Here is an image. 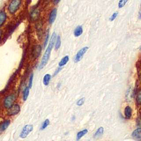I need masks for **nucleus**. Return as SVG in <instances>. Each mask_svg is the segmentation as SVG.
<instances>
[{
	"label": "nucleus",
	"mask_w": 141,
	"mask_h": 141,
	"mask_svg": "<svg viewBox=\"0 0 141 141\" xmlns=\"http://www.w3.org/2000/svg\"><path fill=\"white\" fill-rule=\"evenodd\" d=\"M88 48L89 47H84L82 48H81V49L77 53L76 56H75V59H74L75 62H78L81 60L83 57L84 55L85 54V53H86L87 51V50H88Z\"/></svg>",
	"instance_id": "nucleus-7"
},
{
	"label": "nucleus",
	"mask_w": 141,
	"mask_h": 141,
	"mask_svg": "<svg viewBox=\"0 0 141 141\" xmlns=\"http://www.w3.org/2000/svg\"></svg>",
	"instance_id": "nucleus-33"
},
{
	"label": "nucleus",
	"mask_w": 141,
	"mask_h": 141,
	"mask_svg": "<svg viewBox=\"0 0 141 141\" xmlns=\"http://www.w3.org/2000/svg\"><path fill=\"white\" fill-rule=\"evenodd\" d=\"M10 124V121L9 120H4L3 122H2L0 125V131H5Z\"/></svg>",
	"instance_id": "nucleus-13"
},
{
	"label": "nucleus",
	"mask_w": 141,
	"mask_h": 141,
	"mask_svg": "<svg viewBox=\"0 0 141 141\" xmlns=\"http://www.w3.org/2000/svg\"><path fill=\"white\" fill-rule=\"evenodd\" d=\"M127 2V0H120L118 2V8H121L125 6L126 3Z\"/></svg>",
	"instance_id": "nucleus-23"
},
{
	"label": "nucleus",
	"mask_w": 141,
	"mask_h": 141,
	"mask_svg": "<svg viewBox=\"0 0 141 141\" xmlns=\"http://www.w3.org/2000/svg\"><path fill=\"white\" fill-rule=\"evenodd\" d=\"M140 18H141V13H140Z\"/></svg>",
	"instance_id": "nucleus-31"
},
{
	"label": "nucleus",
	"mask_w": 141,
	"mask_h": 141,
	"mask_svg": "<svg viewBox=\"0 0 141 141\" xmlns=\"http://www.w3.org/2000/svg\"><path fill=\"white\" fill-rule=\"evenodd\" d=\"M140 49H141V47H140Z\"/></svg>",
	"instance_id": "nucleus-32"
},
{
	"label": "nucleus",
	"mask_w": 141,
	"mask_h": 141,
	"mask_svg": "<svg viewBox=\"0 0 141 141\" xmlns=\"http://www.w3.org/2000/svg\"><path fill=\"white\" fill-rule=\"evenodd\" d=\"M103 133H104V128L103 127H99L96 131V132L95 133L94 137L98 138L100 137L101 135H103Z\"/></svg>",
	"instance_id": "nucleus-19"
},
{
	"label": "nucleus",
	"mask_w": 141,
	"mask_h": 141,
	"mask_svg": "<svg viewBox=\"0 0 141 141\" xmlns=\"http://www.w3.org/2000/svg\"><path fill=\"white\" fill-rule=\"evenodd\" d=\"M60 2V1H54V2L55 3H59V2Z\"/></svg>",
	"instance_id": "nucleus-30"
},
{
	"label": "nucleus",
	"mask_w": 141,
	"mask_h": 141,
	"mask_svg": "<svg viewBox=\"0 0 141 141\" xmlns=\"http://www.w3.org/2000/svg\"><path fill=\"white\" fill-rule=\"evenodd\" d=\"M124 113H125V118L127 119H130L131 118V116H132V108L129 106H127L125 109V112H124Z\"/></svg>",
	"instance_id": "nucleus-11"
},
{
	"label": "nucleus",
	"mask_w": 141,
	"mask_h": 141,
	"mask_svg": "<svg viewBox=\"0 0 141 141\" xmlns=\"http://www.w3.org/2000/svg\"><path fill=\"white\" fill-rule=\"evenodd\" d=\"M61 70V69H60V68H59V69H57V70H56V72H55V73H54V76H56V75L58 73H59V72H60V70Z\"/></svg>",
	"instance_id": "nucleus-28"
},
{
	"label": "nucleus",
	"mask_w": 141,
	"mask_h": 141,
	"mask_svg": "<svg viewBox=\"0 0 141 141\" xmlns=\"http://www.w3.org/2000/svg\"><path fill=\"white\" fill-rule=\"evenodd\" d=\"M21 107L19 104H13L10 108H9L7 110V115L9 116L16 115L20 112Z\"/></svg>",
	"instance_id": "nucleus-4"
},
{
	"label": "nucleus",
	"mask_w": 141,
	"mask_h": 141,
	"mask_svg": "<svg viewBox=\"0 0 141 141\" xmlns=\"http://www.w3.org/2000/svg\"><path fill=\"white\" fill-rule=\"evenodd\" d=\"M33 78H34V74L33 73H31L29 77V82H28V87L29 89H31L32 88L33 86Z\"/></svg>",
	"instance_id": "nucleus-22"
},
{
	"label": "nucleus",
	"mask_w": 141,
	"mask_h": 141,
	"mask_svg": "<svg viewBox=\"0 0 141 141\" xmlns=\"http://www.w3.org/2000/svg\"><path fill=\"white\" fill-rule=\"evenodd\" d=\"M42 51V47L40 45H36L34 46L31 51V57L33 59H36L40 56Z\"/></svg>",
	"instance_id": "nucleus-5"
},
{
	"label": "nucleus",
	"mask_w": 141,
	"mask_h": 141,
	"mask_svg": "<svg viewBox=\"0 0 141 141\" xmlns=\"http://www.w3.org/2000/svg\"><path fill=\"white\" fill-rule=\"evenodd\" d=\"M22 3L21 0H13L9 3L8 6V10L9 13L13 14L18 10Z\"/></svg>",
	"instance_id": "nucleus-2"
},
{
	"label": "nucleus",
	"mask_w": 141,
	"mask_h": 141,
	"mask_svg": "<svg viewBox=\"0 0 141 141\" xmlns=\"http://www.w3.org/2000/svg\"><path fill=\"white\" fill-rule=\"evenodd\" d=\"M83 33V28L81 25L77 26L74 31V35L76 37H78Z\"/></svg>",
	"instance_id": "nucleus-15"
},
{
	"label": "nucleus",
	"mask_w": 141,
	"mask_h": 141,
	"mask_svg": "<svg viewBox=\"0 0 141 141\" xmlns=\"http://www.w3.org/2000/svg\"><path fill=\"white\" fill-rule=\"evenodd\" d=\"M118 15V12H115V13H114L113 14V15H112L110 18V21H113L115 20L116 19V18L117 17V16Z\"/></svg>",
	"instance_id": "nucleus-27"
},
{
	"label": "nucleus",
	"mask_w": 141,
	"mask_h": 141,
	"mask_svg": "<svg viewBox=\"0 0 141 141\" xmlns=\"http://www.w3.org/2000/svg\"><path fill=\"white\" fill-rule=\"evenodd\" d=\"M16 96L15 94H12L7 96L4 100L3 105L6 109H9L13 105L14 101H16Z\"/></svg>",
	"instance_id": "nucleus-3"
},
{
	"label": "nucleus",
	"mask_w": 141,
	"mask_h": 141,
	"mask_svg": "<svg viewBox=\"0 0 141 141\" xmlns=\"http://www.w3.org/2000/svg\"><path fill=\"white\" fill-rule=\"evenodd\" d=\"M50 124V121L48 119H46L45 120L44 122H43L42 126H41V130H43L45 129L46 128H47V126H48V125Z\"/></svg>",
	"instance_id": "nucleus-21"
},
{
	"label": "nucleus",
	"mask_w": 141,
	"mask_h": 141,
	"mask_svg": "<svg viewBox=\"0 0 141 141\" xmlns=\"http://www.w3.org/2000/svg\"><path fill=\"white\" fill-rule=\"evenodd\" d=\"M132 136L135 140L141 141V128H138L133 131Z\"/></svg>",
	"instance_id": "nucleus-10"
},
{
	"label": "nucleus",
	"mask_w": 141,
	"mask_h": 141,
	"mask_svg": "<svg viewBox=\"0 0 141 141\" xmlns=\"http://www.w3.org/2000/svg\"><path fill=\"white\" fill-rule=\"evenodd\" d=\"M7 14L4 11H1L0 12V27L3 25L7 19Z\"/></svg>",
	"instance_id": "nucleus-12"
},
{
	"label": "nucleus",
	"mask_w": 141,
	"mask_h": 141,
	"mask_svg": "<svg viewBox=\"0 0 141 141\" xmlns=\"http://www.w3.org/2000/svg\"><path fill=\"white\" fill-rule=\"evenodd\" d=\"M56 40V34L55 32H53L51 36L49 43H48L47 49H46L44 54L42 57L40 64L39 66V70L43 69L47 64L51 55V52L53 46L55 45Z\"/></svg>",
	"instance_id": "nucleus-1"
},
{
	"label": "nucleus",
	"mask_w": 141,
	"mask_h": 141,
	"mask_svg": "<svg viewBox=\"0 0 141 141\" xmlns=\"http://www.w3.org/2000/svg\"><path fill=\"white\" fill-rule=\"evenodd\" d=\"M84 101H85V98H82L81 99H79L77 101V105L78 106H81V105H83V104H84Z\"/></svg>",
	"instance_id": "nucleus-25"
},
{
	"label": "nucleus",
	"mask_w": 141,
	"mask_h": 141,
	"mask_svg": "<svg viewBox=\"0 0 141 141\" xmlns=\"http://www.w3.org/2000/svg\"><path fill=\"white\" fill-rule=\"evenodd\" d=\"M2 36V30L1 29H0V40L1 39Z\"/></svg>",
	"instance_id": "nucleus-29"
},
{
	"label": "nucleus",
	"mask_w": 141,
	"mask_h": 141,
	"mask_svg": "<svg viewBox=\"0 0 141 141\" xmlns=\"http://www.w3.org/2000/svg\"><path fill=\"white\" fill-rule=\"evenodd\" d=\"M0 12H1V11H0Z\"/></svg>",
	"instance_id": "nucleus-34"
},
{
	"label": "nucleus",
	"mask_w": 141,
	"mask_h": 141,
	"mask_svg": "<svg viewBox=\"0 0 141 141\" xmlns=\"http://www.w3.org/2000/svg\"><path fill=\"white\" fill-rule=\"evenodd\" d=\"M48 39H49V30H47V35H46L45 39V41H44V47H47V43H48Z\"/></svg>",
	"instance_id": "nucleus-24"
},
{
	"label": "nucleus",
	"mask_w": 141,
	"mask_h": 141,
	"mask_svg": "<svg viewBox=\"0 0 141 141\" xmlns=\"http://www.w3.org/2000/svg\"><path fill=\"white\" fill-rule=\"evenodd\" d=\"M51 78V76L50 74H46L43 78V84L45 86H47L50 83Z\"/></svg>",
	"instance_id": "nucleus-14"
},
{
	"label": "nucleus",
	"mask_w": 141,
	"mask_h": 141,
	"mask_svg": "<svg viewBox=\"0 0 141 141\" xmlns=\"http://www.w3.org/2000/svg\"><path fill=\"white\" fill-rule=\"evenodd\" d=\"M33 130V126L31 125H26L23 128V130L20 134V137L22 138H26L29 133Z\"/></svg>",
	"instance_id": "nucleus-6"
},
{
	"label": "nucleus",
	"mask_w": 141,
	"mask_h": 141,
	"mask_svg": "<svg viewBox=\"0 0 141 141\" xmlns=\"http://www.w3.org/2000/svg\"><path fill=\"white\" fill-rule=\"evenodd\" d=\"M40 16V10L38 8H35L33 9L30 12V18L31 21H36L38 20Z\"/></svg>",
	"instance_id": "nucleus-8"
},
{
	"label": "nucleus",
	"mask_w": 141,
	"mask_h": 141,
	"mask_svg": "<svg viewBox=\"0 0 141 141\" xmlns=\"http://www.w3.org/2000/svg\"><path fill=\"white\" fill-rule=\"evenodd\" d=\"M29 90L30 89L28 87H26L24 88L23 92V99L24 101H26L27 100L29 95Z\"/></svg>",
	"instance_id": "nucleus-17"
},
{
	"label": "nucleus",
	"mask_w": 141,
	"mask_h": 141,
	"mask_svg": "<svg viewBox=\"0 0 141 141\" xmlns=\"http://www.w3.org/2000/svg\"><path fill=\"white\" fill-rule=\"evenodd\" d=\"M136 101L138 104H141V91L138 93L137 98H136Z\"/></svg>",
	"instance_id": "nucleus-26"
},
{
	"label": "nucleus",
	"mask_w": 141,
	"mask_h": 141,
	"mask_svg": "<svg viewBox=\"0 0 141 141\" xmlns=\"http://www.w3.org/2000/svg\"><path fill=\"white\" fill-rule=\"evenodd\" d=\"M61 40L60 36H57L56 40V43L55 44V47L56 50H58L61 47Z\"/></svg>",
	"instance_id": "nucleus-20"
},
{
	"label": "nucleus",
	"mask_w": 141,
	"mask_h": 141,
	"mask_svg": "<svg viewBox=\"0 0 141 141\" xmlns=\"http://www.w3.org/2000/svg\"><path fill=\"white\" fill-rule=\"evenodd\" d=\"M57 10L56 8H53L52 10L51 11L50 15H49V17H48V22L50 24H52L54 22L56 18V16H57Z\"/></svg>",
	"instance_id": "nucleus-9"
},
{
	"label": "nucleus",
	"mask_w": 141,
	"mask_h": 141,
	"mask_svg": "<svg viewBox=\"0 0 141 141\" xmlns=\"http://www.w3.org/2000/svg\"><path fill=\"white\" fill-rule=\"evenodd\" d=\"M69 61V56H65L61 60V61L59 64V66L60 67H61L62 66H64L65 65L67 64V62Z\"/></svg>",
	"instance_id": "nucleus-16"
},
{
	"label": "nucleus",
	"mask_w": 141,
	"mask_h": 141,
	"mask_svg": "<svg viewBox=\"0 0 141 141\" xmlns=\"http://www.w3.org/2000/svg\"><path fill=\"white\" fill-rule=\"evenodd\" d=\"M87 133H88V130L87 129L83 130L78 132L77 134V138H76L77 141H79L82 137H83L85 135H86Z\"/></svg>",
	"instance_id": "nucleus-18"
}]
</instances>
